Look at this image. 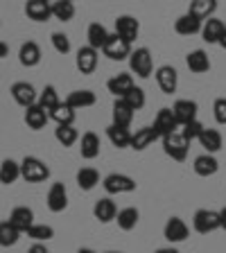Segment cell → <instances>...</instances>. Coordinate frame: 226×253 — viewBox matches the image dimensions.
Masks as SVG:
<instances>
[{
	"label": "cell",
	"instance_id": "1",
	"mask_svg": "<svg viewBox=\"0 0 226 253\" xmlns=\"http://www.w3.org/2000/svg\"><path fill=\"white\" fill-rule=\"evenodd\" d=\"M21 176L27 183H41L50 176V168L37 156H25L21 161Z\"/></svg>",
	"mask_w": 226,
	"mask_h": 253
},
{
	"label": "cell",
	"instance_id": "2",
	"mask_svg": "<svg viewBox=\"0 0 226 253\" xmlns=\"http://www.w3.org/2000/svg\"><path fill=\"white\" fill-rule=\"evenodd\" d=\"M129 68H132V73L136 75V77L147 79L154 70L152 52H149L147 47H136V50H132V54H129Z\"/></svg>",
	"mask_w": 226,
	"mask_h": 253
},
{
	"label": "cell",
	"instance_id": "3",
	"mask_svg": "<svg viewBox=\"0 0 226 253\" xmlns=\"http://www.w3.org/2000/svg\"><path fill=\"white\" fill-rule=\"evenodd\" d=\"M102 52H104V57L111 59V61H125V59H129V54H132V43H127L125 39H120L116 32H113V34H109V39H106Z\"/></svg>",
	"mask_w": 226,
	"mask_h": 253
},
{
	"label": "cell",
	"instance_id": "4",
	"mask_svg": "<svg viewBox=\"0 0 226 253\" xmlns=\"http://www.w3.org/2000/svg\"><path fill=\"white\" fill-rule=\"evenodd\" d=\"M188 145L190 142L181 136V131H174L163 138V152L168 154L172 161H179V163L185 161V156H188Z\"/></svg>",
	"mask_w": 226,
	"mask_h": 253
},
{
	"label": "cell",
	"instance_id": "5",
	"mask_svg": "<svg viewBox=\"0 0 226 253\" xmlns=\"http://www.w3.org/2000/svg\"><path fill=\"white\" fill-rule=\"evenodd\" d=\"M102 185H104V190L109 195H127V192H134V190H136V181L120 172L109 174V176L102 181Z\"/></svg>",
	"mask_w": 226,
	"mask_h": 253
},
{
	"label": "cell",
	"instance_id": "6",
	"mask_svg": "<svg viewBox=\"0 0 226 253\" xmlns=\"http://www.w3.org/2000/svg\"><path fill=\"white\" fill-rule=\"evenodd\" d=\"M192 226L197 233L201 235H208V233L217 231L220 228V212L217 211H208V208H199L192 217Z\"/></svg>",
	"mask_w": 226,
	"mask_h": 253
},
{
	"label": "cell",
	"instance_id": "7",
	"mask_svg": "<svg viewBox=\"0 0 226 253\" xmlns=\"http://www.w3.org/2000/svg\"><path fill=\"white\" fill-rule=\"evenodd\" d=\"M116 34L120 39H125L127 43H134L140 34V23L136 21V16L122 14L116 18Z\"/></svg>",
	"mask_w": 226,
	"mask_h": 253
},
{
	"label": "cell",
	"instance_id": "8",
	"mask_svg": "<svg viewBox=\"0 0 226 253\" xmlns=\"http://www.w3.org/2000/svg\"><path fill=\"white\" fill-rule=\"evenodd\" d=\"M152 126H154V131L158 133V138H165V136H170V133L179 131V122H177V118H174L172 109H161L158 111Z\"/></svg>",
	"mask_w": 226,
	"mask_h": 253
},
{
	"label": "cell",
	"instance_id": "9",
	"mask_svg": "<svg viewBox=\"0 0 226 253\" xmlns=\"http://www.w3.org/2000/svg\"><path fill=\"white\" fill-rule=\"evenodd\" d=\"M188 235H190L188 224H185L183 219H179V217H170L163 228L165 240H168L170 244H179V242H183V240H188Z\"/></svg>",
	"mask_w": 226,
	"mask_h": 253
},
{
	"label": "cell",
	"instance_id": "10",
	"mask_svg": "<svg viewBox=\"0 0 226 253\" xmlns=\"http://www.w3.org/2000/svg\"><path fill=\"white\" fill-rule=\"evenodd\" d=\"M197 111H199V104L195 100H177L172 106V113L177 118V122H179V126L197 120Z\"/></svg>",
	"mask_w": 226,
	"mask_h": 253
},
{
	"label": "cell",
	"instance_id": "11",
	"mask_svg": "<svg viewBox=\"0 0 226 253\" xmlns=\"http://www.w3.org/2000/svg\"><path fill=\"white\" fill-rule=\"evenodd\" d=\"M156 84L158 88L163 90L165 95H172L174 90H177V86H179V73L172 68V66H161V68H156Z\"/></svg>",
	"mask_w": 226,
	"mask_h": 253
},
{
	"label": "cell",
	"instance_id": "12",
	"mask_svg": "<svg viewBox=\"0 0 226 253\" xmlns=\"http://www.w3.org/2000/svg\"><path fill=\"white\" fill-rule=\"evenodd\" d=\"M9 93H11V97H14L16 104L23 106V109L37 104V90H34L32 84H27V82H16V84L11 86Z\"/></svg>",
	"mask_w": 226,
	"mask_h": 253
},
{
	"label": "cell",
	"instance_id": "13",
	"mask_svg": "<svg viewBox=\"0 0 226 253\" xmlns=\"http://www.w3.org/2000/svg\"><path fill=\"white\" fill-rule=\"evenodd\" d=\"M25 14H27V18L34 23H45L52 18V7H50L47 0H27Z\"/></svg>",
	"mask_w": 226,
	"mask_h": 253
},
{
	"label": "cell",
	"instance_id": "14",
	"mask_svg": "<svg viewBox=\"0 0 226 253\" xmlns=\"http://www.w3.org/2000/svg\"><path fill=\"white\" fill-rule=\"evenodd\" d=\"M47 208L52 212H63L68 208V190L63 183H52V188L47 190Z\"/></svg>",
	"mask_w": 226,
	"mask_h": 253
},
{
	"label": "cell",
	"instance_id": "15",
	"mask_svg": "<svg viewBox=\"0 0 226 253\" xmlns=\"http://www.w3.org/2000/svg\"><path fill=\"white\" fill-rule=\"evenodd\" d=\"M97 50H93L90 45H84L77 50V59H75V63H77V70L82 75H90L95 73V68H97Z\"/></svg>",
	"mask_w": 226,
	"mask_h": 253
},
{
	"label": "cell",
	"instance_id": "16",
	"mask_svg": "<svg viewBox=\"0 0 226 253\" xmlns=\"http://www.w3.org/2000/svg\"><path fill=\"white\" fill-rule=\"evenodd\" d=\"M201 27H204V21H199L197 16L192 14H183L174 21V32L181 34V37H192V34H199Z\"/></svg>",
	"mask_w": 226,
	"mask_h": 253
},
{
	"label": "cell",
	"instance_id": "17",
	"mask_svg": "<svg viewBox=\"0 0 226 253\" xmlns=\"http://www.w3.org/2000/svg\"><path fill=\"white\" fill-rule=\"evenodd\" d=\"M93 215L95 219L100 221V224H109V221L116 219L118 215V206L113 199H109V197H104V199H97L93 206Z\"/></svg>",
	"mask_w": 226,
	"mask_h": 253
},
{
	"label": "cell",
	"instance_id": "18",
	"mask_svg": "<svg viewBox=\"0 0 226 253\" xmlns=\"http://www.w3.org/2000/svg\"><path fill=\"white\" fill-rule=\"evenodd\" d=\"M106 88H109L111 95H116V97H125L134 88V77L129 73H118L106 82Z\"/></svg>",
	"mask_w": 226,
	"mask_h": 253
},
{
	"label": "cell",
	"instance_id": "19",
	"mask_svg": "<svg viewBox=\"0 0 226 253\" xmlns=\"http://www.w3.org/2000/svg\"><path fill=\"white\" fill-rule=\"evenodd\" d=\"M100 136L95 131H86L84 136H82V142H79V154H82V158H86V161H93V158L100 156Z\"/></svg>",
	"mask_w": 226,
	"mask_h": 253
},
{
	"label": "cell",
	"instance_id": "20",
	"mask_svg": "<svg viewBox=\"0 0 226 253\" xmlns=\"http://www.w3.org/2000/svg\"><path fill=\"white\" fill-rule=\"evenodd\" d=\"M224 32H226V23L213 16V18L204 21V27H201V37H204L206 43H220L222 37H224Z\"/></svg>",
	"mask_w": 226,
	"mask_h": 253
},
{
	"label": "cell",
	"instance_id": "21",
	"mask_svg": "<svg viewBox=\"0 0 226 253\" xmlns=\"http://www.w3.org/2000/svg\"><path fill=\"white\" fill-rule=\"evenodd\" d=\"M18 61H21V66H25V68L39 66V63H41V47L34 41H25L21 45V50H18Z\"/></svg>",
	"mask_w": 226,
	"mask_h": 253
},
{
	"label": "cell",
	"instance_id": "22",
	"mask_svg": "<svg viewBox=\"0 0 226 253\" xmlns=\"http://www.w3.org/2000/svg\"><path fill=\"white\" fill-rule=\"evenodd\" d=\"M134 113L136 111L132 106L127 104L122 97H118L113 102V111H111V116H113V122L111 125H118V126H132V120H134Z\"/></svg>",
	"mask_w": 226,
	"mask_h": 253
},
{
	"label": "cell",
	"instance_id": "23",
	"mask_svg": "<svg viewBox=\"0 0 226 253\" xmlns=\"http://www.w3.org/2000/svg\"><path fill=\"white\" fill-rule=\"evenodd\" d=\"M154 140H158V133L154 131V126H140V129H136V133H132L129 147L136 149V152H142V149H147Z\"/></svg>",
	"mask_w": 226,
	"mask_h": 253
},
{
	"label": "cell",
	"instance_id": "24",
	"mask_svg": "<svg viewBox=\"0 0 226 253\" xmlns=\"http://www.w3.org/2000/svg\"><path fill=\"white\" fill-rule=\"evenodd\" d=\"M9 221L21 233H27V228L34 224V212H32V208H27V206H16L9 215Z\"/></svg>",
	"mask_w": 226,
	"mask_h": 253
},
{
	"label": "cell",
	"instance_id": "25",
	"mask_svg": "<svg viewBox=\"0 0 226 253\" xmlns=\"http://www.w3.org/2000/svg\"><path fill=\"white\" fill-rule=\"evenodd\" d=\"M106 138L111 140V145H113V147L125 149V147H129V142H132V131H129V126L109 125V126H106Z\"/></svg>",
	"mask_w": 226,
	"mask_h": 253
},
{
	"label": "cell",
	"instance_id": "26",
	"mask_svg": "<svg viewBox=\"0 0 226 253\" xmlns=\"http://www.w3.org/2000/svg\"><path fill=\"white\" fill-rule=\"evenodd\" d=\"M192 169H195L197 176H213V174H217V169H220V163H217V158L213 156V154H201V156L195 158Z\"/></svg>",
	"mask_w": 226,
	"mask_h": 253
},
{
	"label": "cell",
	"instance_id": "27",
	"mask_svg": "<svg viewBox=\"0 0 226 253\" xmlns=\"http://www.w3.org/2000/svg\"><path fill=\"white\" fill-rule=\"evenodd\" d=\"M215 9H217V0H190L188 14L197 16L199 21H208V18H213Z\"/></svg>",
	"mask_w": 226,
	"mask_h": 253
},
{
	"label": "cell",
	"instance_id": "28",
	"mask_svg": "<svg viewBox=\"0 0 226 253\" xmlns=\"http://www.w3.org/2000/svg\"><path fill=\"white\" fill-rule=\"evenodd\" d=\"M47 120H50V116H47V113L39 104H32V106H27V109H25V125L30 126L32 131L43 129Z\"/></svg>",
	"mask_w": 226,
	"mask_h": 253
},
{
	"label": "cell",
	"instance_id": "29",
	"mask_svg": "<svg viewBox=\"0 0 226 253\" xmlns=\"http://www.w3.org/2000/svg\"><path fill=\"white\" fill-rule=\"evenodd\" d=\"M95 100H97V97H95V93L93 90H73V93L68 95V97H66V104L70 106V109H89V106H93L95 104Z\"/></svg>",
	"mask_w": 226,
	"mask_h": 253
},
{
	"label": "cell",
	"instance_id": "30",
	"mask_svg": "<svg viewBox=\"0 0 226 253\" xmlns=\"http://www.w3.org/2000/svg\"><path fill=\"white\" fill-rule=\"evenodd\" d=\"M185 63H188V68L192 70V73H197V75L208 73V70H211V59H208V54H206L204 50H192V52H188Z\"/></svg>",
	"mask_w": 226,
	"mask_h": 253
},
{
	"label": "cell",
	"instance_id": "31",
	"mask_svg": "<svg viewBox=\"0 0 226 253\" xmlns=\"http://www.w3.org/2000/svg\"><path fill=\"white\" fill-rule=\"evenodd\" d=\"M86 39H89V45L93 50H102L106 39H109V32H106V27L102 23H90L89 30H86Z\"/></svg>",
	"mask_w": 226,
	"mask_h": 253
},
{
	"label": "cell",
	"instance_id": "32",
	"mask_svg": "<svg viewBox=\"0 0 226 253\" xmlns=\"http://www.w3.org/2000/svg\"><path fill=\"white\" fill-rule=\"evenodd\" d=\"M21 179V163H16L11 158H5L0 165V183L2 185H11Z\"/></svg>",
	"mask_w": 226,
	"mask_h": 253
},
{
	"label": "cell",
	"instance_id": "33",
	"mask_svg": "<svg viewBox=\"0 0 226 253\" xmlns=\"http://www.w3.org/2000/svg\"><path fill=\"white\" fill-rule=\"evenodd\" d=\"M197 140L201 142V147L206 149V154H215L222 149V133L217 129H206L204 126V131H201V136Z\"/></svg>",
	"mask_w": 226,
	"mask_h": 253
},
{
	"label": "cell",
	"instance_id": "34",
	"mask_svg": "<svg viewBox=\"0 0 226 253\" xmlns=\"http://www.w3.org/2000/svg\"><path fill=\"white\" fill-rule=\"evenodd\" d=\"M138 219H140V212H138V208H134V206L122 208V211H118V215H116L118 226H120L122 231H134L136 224H138Z\"/></svg>",
	"mask_w": 226,
	"mask_h": 253
},
{
	"label": "cell",
	"instance_id": "35",
	"mask_svg": "<svg viewBox=\"0 0 226 253\" xmlns=\"http://www.w3.org/2000/svg\"><path fill=\"white\" fill-rule=\"evenodd\" d=\"M37 104L41 106L43 111H45L47 116H50V113H52V111L57 109L59 104H61L57 88H54V86H45V88L41 90V95H39V102H37Z\"/></svg>",
	"mask_w": 226,
	"mask_h": 253
},
{
	"label": "cell",
	"instance_id": "36",
	"mask_svg": "<svg viewBox=\"0 0 226 253\" xmlns=\"http://www.w3.org/2000/svg\"><path fill=\"white\" fill-rule=\"evenodd\" d=\"M50 7H52V18H57V21L68 23L75 18V5L70 0H52Z\"/></svg>",
	"mask_w": 226,
	"mask_h": 253
},
{
	"label": "cell",
	"instance_id": "37",
	"mask_svg": "<svg viewBox=\"0 0 226 253\" xmlns=\"http://www.w3.org/2000/svg\"><path fill=\"white\" fill-rule=\"evenodd\" d=\"M54 138H57V142L61 145V147H73L75 142L79 140V133L73 125H57V129H54Z\"/></svg>",
	"mask_w": 226,
	"mask_h": 253
},
{
	"label": "cell",
	"instance_id": "38",
	"mask_svg": "<svg viewBox=\"0 0 226 253\" xmlns=\"http://www.w3.org/2000/svg\"><path fill=\"white\" fill-rule=\"evenodd\" d=\"M18 237H21V231L9 219L0 221V247H14L18 242Z\"/></svg>",
	"mask_w": 226,
	"mask_h": 253
},
{
	"label": "cell",
	"instance_id": "39",
	"mask_svg": "<svg viewBox=\"0 0 226 253\" xmlns=\"http://www.w3.org/2000/svg\"><path fill=\"white\" fill-rule=\"evenodd\" d=\"M100 183V174H97V169H93V168H82L77 172V185L82 190H93L95 185Z\"/></svg>",
	"mask_w": 226,
	"mask_h": 253
},
{
	"label": "cell",
	"instance_id": "40",
	"mask_svg": "<svg viewBox=\"0 0 226 253\" xmlns=\"http://www.w3.org/2000/svg\"><path fill=\"white\" fill-rule=\"evenodd\" d=\"M27 237H32L34 242H47L54 237V228L47 226V224H32L27 228Z\"/></svg>",
	"mask_w": 226,
	"mask_h": 253
},
{
	"label": "cell",
	"instance_id": "41",
	"mask_svg": "<svg viewBox=\"0 0 226 253\" xmlns=\"http://www.w3.org/2000/svg\"><path fill=\"white\" fill-rule=\"evenodd\" d=\"M50 118H52L57 125H73L75 122V109H70L66 102H61V104L50 113Z\"/></svg>",
	"mask_w": 226,
	"mask_h": 253
},
{
	"label": "cell",
	"instance_id": "42",
	"mask_svg": "<svg viewBox=\"0 0 226 253\" xmlns=\"http://www.w3.org/2000/svg\"><path fill=\"white\" fill-rule=\"evenodd\" d=\"M122 100H125L127 104L132 106L134 111H140L142 106H145V102H147V97H145V90L138 88V86H134V88L129 90V93H127L125 97H122Z\"/></svg>",
	"mask_w": 226,
	"mask_h": 253
},
{
	"label": "cell",
	"instance_id": "43",
	"mask_svg": "<svg viewBox=\"0 0 226 253\" xmlns=\"http://www.w3.org/2000/svg\"><path fill=\"white\" fill-rule=\"evenodd\" d=\"M201 131H204V125H201L199 120H192V122H188V125L181 126V136H183L188 142L197 140V138L201 136Z\"/></svg>",
	"mask_w": 226,
	"mask_h": 253
},
{
	"label": "cell",
	"instance_id": "44",
	"mask_svg": "<svg viewBox=\"0 0 226 253\" xmlns=\"http://www.w3.org/2000/svg\"><path fill=\"white\" fill-rule=\"evenodd\" d=\"M50 41H52L54 50H57L59 54H68L70 52V39L63 34V32H54L52 37H50Z\"/></svg>",
	"mask_w": 226,
	"mask_h": 253
},
{
	"label": "cell",
	"instance_id": "45",
	"mask_svg": "<svg viewBox=\"0 0 226 253\" xmlns=\"http://www.w3.org/2000/svg\"><path fill=\"white\" fill-rule=\"evenodd\" d=\"M213 116L220 125H226V97H217L213 104Z\"/></svg>",
	"mask_w": 226,
	"mask_h": 253
},
{
	"label": "cell",
	"instance_id": "46",
	"mask_svg": "<svg viewBox=\"0 0 226 253\" xmlns=\"http://www.w3.org/2000/svg\"><path fill=\"white\" fill-rule=\"evenodd\" d=\"M27 253H50V251H47V249H45V244H41V242H34L30 249H27Z\"/></svg>",
	"mask_w": 226,
	"mask_h": 253
},
{
	"label": "cell",
	"instance_id": "47",
	"mask_svg": "<svg viewBox=\"0 0 226 253\" xmlns=\"http://www.w3.org/2000/svg\"><path fill=\"white\" fill-rule=\"evenodd\" d=\"M217 212H220V228L222 231H226V206L222 208V211H217Z\"/></svg>",
	"mask_w": 226,
	"mask_h": 253
},
{
	"label": "cell",
	"instance_id": "48",
	"mask_svg": "<svg viewBox=\"0 0 226 253\" xmlns=\"http://www.w3.org/2000/svg\"><path fill=\"white\" fill-rule=\"evenodd\" d=\"M7 54H9V47H7V43L0 41V59H5Z\"/></svg>",
	"mask_w": 226,
	"mask_h": 253
},
{
	"label": "cell",
	"instance_id": "49",
	"mask_svg": "<svg viewBox=\"0 0 226 253\" xmlns=\"http://www.w3.org/2000/svg\"><path fill=\"white\" fill-rule=\"evenodd\" d=\"M156 253H179L174 247H163V249H156Z\"/></svg>",
	"mask_w": 226,
	"mask_h": 253
},
{
	"label": "cell",
	"instance_id": "50",
	"mask_svg": "<svg viewBox=\"0 0 226 253\" xmlns=\"http://www.w3.org/2000/svg\"><path fill=\"white\" fill-rule=\"evenodd\" d=\"M77 253H95V251H93V249H86V247H84V249H79Z\"/></svg>",
	"mask_w": 226,
	"mask_h": 253
},
{
	"label": "cell",
	"instance_id": "51",
	"mask_svg": "<svg viewBox=\"0 0 226 253\" xmlns=\"http://www.w3.org/2000/svg\"><path fill=\"white\" fill-rule=\"evenodd\" d=\"M220 45H222V47H224V50H226V32H224V37H222V41H220Z\"/></svg>",
	"mask_w": 226,
	"mask_h": 253
},
{
	"label": "cell",
	"instance_id": "52",
	"mask_svg": "<svg viewBox=\"0 0 226 253\" xmlns=\"http://www.w3.org/2000/svg\"><path fill=\"white\" fill-rule=\"evenodd\" d=\"M106 253H122V251H106Z\"/></svg>",
	"mask_w": 226,
	"mask_h": 253
},
{
	"label": "cell",
	"instance_id": "53",
	"mask_svg": "<svg viewBox=\"0 0 226 253\" xmlns=\"http://www.w3.org/2000/svg\"><path fill=\"white\" fill-rule=\"evenodd\" d=\"M47 2H52V0H47Z\"/></svg>",
	"mask_w": 226,
	"mask_h": 253
},
{
	"label": "cell",
	"instance_id": "54",
	"mask_svg": "<svg viewBox=\"0 0 226 253\" xmlns=\"http://www.w3.org/2000/svg\"><path fill=\"white\" fill-rule=\"evenodd\" d=\"M70 2H75V0H70Z\"/></svg>",
	"mask_w": 226,
	"mask_h": 253
}]
</instances>
